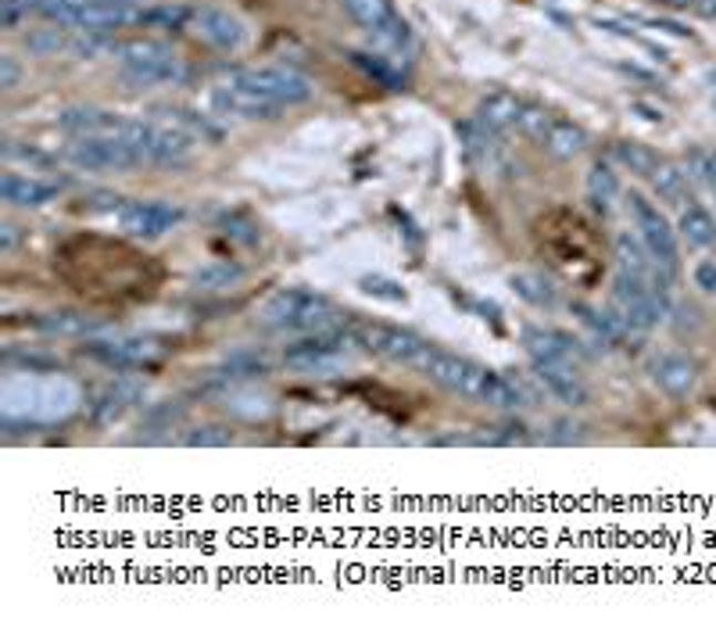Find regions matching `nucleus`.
Here are the masks:
<instances>
[{
    "label": "nucleus",
    "instance_id": "obj_20",
    "mask_svg": "<svg viewBox=\"0 0 716 627\" xmlns=\"http://www.w3.org/2000/svg\"><path fill=\"white\" fill-rule=\"evenodd\" d=\"M58 126L72 133V136H118L122 126H126V119L115 115V112H104V109H65L58 115Z\"/></svg>",
    "mask_w": 716,
    "mask_h": 627
},
{
    "label": "nucleus",
    "instance_id": "obj_1",
    "mask_svg": "<svg viewBox=\"0 0 716 627\" xmlns=\"http://www.w3.org/2000/svg\"><path fill=\"white\" fill-rule=\"evenodd\" d=\"M416 370H423L430 380H437L440 388L463 394V399H469V402L491 405V409H516V405L527 402L523 391L516 388V380L495 373L491 366L452 356V351H440L434 345L426 348V356L419 359Z\"/></svg>",
    "mask_w": 716,
    "mask_h": 627
},
{
    "label": "nucleus",
    "instance_id": "obj_12",
    "mask_svg": "<svg viewBox=\"0 0 716 627\" xmlns=\"http://www.w3.org/2000/svg\"><path fill=\"white\" fill-rule=\"evenodd\" d=\"M179 219H183V208L169 202H126L118 208L122 229H129L133 237H147V240L169 234Z\"/></svg>",
    "mask_w": 716,
    "mask_h": 627
},
{
    "label": "nucleus",
    "instance_id": "obj_38",
    "mask_svg": "<svg viewBox=\"0 0 716 627\" xmlns=\"http://www.w3.org/2000/svg\"><path fill=\"white\" fill-rule=\"evenodd\" d=\"M43 0H0V25L19 29L29 14H40Z\"/></svg>",
    "mask_w": 716,
    "mask_h": 627
},
{
    "label": "nucleus",
    "instance_id": "obj_7",
    "mask_svg": "<svg viewBox=\"0 0 716 627\" xmlns=\"http://www.w3.org/2000/svg\"><path fill=\"white\" fill-rule=\"evenodd\" d=\"M627 212H631V219H634L637 237H642L645 248L652 251V258H656V263H660L663 269L677 273V263H681L677 234H674V226L666 223V216L660 212V205H652L645 194L631 191V194H627Z\"/></svg>",
    "mask_w": 716,
    "mask_h": 627
},
{
    "label": "nucleus",
    "instance_id": "obj_25",
    "mask_svg": "<svg viewBox=\"0 0 716 627\" xmlns=\"http://www.w3.org/2000/svg\"><path fill=\"white\" fill-rule=\"evenodd\" d=\"M573 312H577V319L595 333V338L602 341V345H623L627 341V333H631V327L623 323V319L616 316V312H602V309H595V305H573Z\"/></svg>",
    "mask_w": 716,
    "mask_h": 627
},
{
    "label": "nucleus",
    "instance_id": "obj_32",
    "mask_svg": "<svg viewBox=\"0 0 716 627\" xmlns=\"http://www.w3.org/2000/svg\"><path fill=\"white\" fill-rule=\"evenodd\" d=\"M25 51L37 58H54L58 51H72V37L65 25H40L25 33Z\"/></svg>",
    "mask_w": 716,
    "mask_h": 627
},
{
    "label": "nucleus",
    "instance_id": "obj_11",
    "mask_svg": "<svg viewBox=\"0 0 716 627\" xmlns=\"http://www.w3.org/2000/svg\"><path fill=\"white\" fill-rule=\"evenodd\" d=\"M83 356L94 359L101 366H108V370H136V366H144L158 356V345L151 338H112V341H86L83 345Z\"/></svg>",
    "mask_w": 716,
    "mask_h": 627
},
{
    "label": "nucleus",
    "instance_id": "obj_39",
    "mask_svg": "<svg viewBox=\"0 0 716 627\" xmlns=\"http://www.w3.org/2000/svg\"><path fill=\"white\" fill-rule=\"evenodd\" d=\"M8 366L19 373H51L58 370V359L54 356H8Z\"/></svg>",
    "mask_w": 716,
    "mask_h": 627
},
{
    "label": "nucleus",
    "instance_id": "obj_41",
    "mask_svg": "<svg viewBox=\"0 0 716 627\" xmlns=\"http://www.w3.org/2000/svg\"><path fill=\"white\" fill-rule=\"evenodd\" d=\"M22 83V65L14 54H0V90H14Z\"/></svg>",
    "mask_w": 716,
    "mask_h": 627
},
{
    "label": "nucleus",
    "instance_id": "obj_33",
    "mask_svg": "<svg viewBox=\"0 0 716 627\" xmlns=\"http://www.w3.org/2000/svg\"><path fill=\"white\" fill-rule=\"evenodd\" d=\"M240 280H243V269L237 263H208L201 269H194V277H190L197 290H226Z\"/></svg>",
    "mask_w": 716,
    "mask_h": 627
},
{
    "label": "nucleus",
    "instance_id": "obj_2",
    "mask_svg": "<svg viewBox=\"0 0 716 627\" xmlns=\"http://www.w3.org/2000/svg\"><path fill=\"white\" fill-rule=\"evenodd\" d=\"M333 319H338L333 301L309 287H283L266 301V323L280 330L315 333V330H330Z\"/></svg>",
    "mask_w": 716,
    "mask_h": 627
},
{
    "label": "nucleus",
    "instance_id": "obj_43",
    "mask_svg": "<svg viewBox=\"0 0 716 627\" xmlns=\"http://www.w3.org/2000/svg\"><path fill=\"white\" fill-rule=\"evenodd\" d=\"M14 244H19V229H14L11 223L0 226V251H11Z\"/></svg>",
    "mask_w": 716,
    "mask_h": 627
},
{
    "label": "nucleus",
    "instance_id": "obj_18",
    "mask_svg": "<svg viewBox=\"0 0 716 627\" xmlns=\"http://www.w3.org/2000/svg\"><path fill=\"white\" fill-rule=\"evenodd\" d=\"M535 370L556 402L570 405V409L588 405V384L581 380V373H577V362H538Z\"/></svg>",
    "mask_w": 716,
    "mask_h": 627
},
{
    "label": "nucleus",
    "instance_id": "obj_16",
    "mask_svg": "<svg viewBox=\"0 0 716 627\" xmlns=\"http://www.w3.org/2000/svg\"><path fill=\"white\" fill-rule=\"evenodd\" d=\"M0 409H4V420H43V405H48V384L37 377H22V380H8L4 394H0Z\"/></svg>",
    "mask_w": 716,
    "mask_h": 627
},
{
    "label": "nucleus",
    "instance_id": "obj_37",
    "mask_svg": "<svg viewBox=\"0 0 716 627\" xmlns=\"http://www.w3.org/2000/svg\"><path fill=\"white\" fill-rule=\"evenodd\" d=\"M183 445H190V449H226V445H234V434L222 431V426H194V431L183 434Z\"/></svg>",
    "mask_w": 716,
    "mask_h": 627
},
{
    "label": "nucleus",
    "instance_id": "obj_14",
    "mask_svg": "<svg viewBox=\"0 0 716 627\" xmlns=\"http://www.w3.org/2000/svg\"><path fill=\"white\" fill-rule=\"evenodd\" d=\"M194 29L205 43H211L216 51H240L243 40H248V25H243L230 8H197L194 11Z\"/></svg>",
    "mask_w": 716,
    "mask_h": 627
},
{
    "label": "nucleus",
    "instance_id": "obj_29",
    "mask_svg": "<svg viewBox=\"0 0 716 627\" xmlns=\"http://www.w3.org/2000/svg\"><path fill=\"white\" fill-rule=\"evenodd\" d=\"M144 394V388L136 384V380H115V384H108L101 391V399H97V420L101 423H108L115 417H122L129 405H136V399Z\"/></svg>",
    "mask_w": 716,
    "mask_h": 627
},
{
    "label": "nucleus",
    "instance_id": "obj_6",
    "mask_svg": "<svg viewBox=\"0 0 716 627\" xmlns=\"http://www.w3.org/2000/svg\"><path fill=\"white\" fill-rule=\"evenodd\" d=\"M352 333L347 330H315L309 338L294 341L283 351V362L301 373H326L333 366H344L352 356Z\"/></svg>",
    "mask_w": 716,
    "mask_h": 627
},
{
    "label": "nucleus",
    "instance_id": "obj_31",
    "mask_svg": "<svg viewBox=\"0 0 716 627\" xmlns=\"http://www.w3.org/2000/svg\"><path fill=\"white\" fill-rule=\"evenodd\" d=\"M33 323L48 333H61V338H86V333L97 330V319H90L83 312H43Z\"/></svg>",
    "mask_w": 716,
    "mask_h": 627
},
{
    "label": "nucleus",
    "instance_id": "obj_24",
    "mask_svg": "<svg viewBox=\"0 0 716 627\" xmlns=\"http://www.w3.org/2000/svg\"><path fill=\"white\" fill-rule=\"evenodd\" d=\"M677 229H681V237L692 244V248H713V244H716V219H713V212L706 205H698V202H688L681 208Z\"/></svg>",
    "mask_w": 716,
    "mask_h": 627
},
{
    "label": "nucleus",
    "instance_id": "obj_30",
    "mask_svg": "<svg viewBox=\"0 0 716 627\" xmlns=\"http://www.w3.org/2000/svg\"><path fill=\"white\" fill-rule=\"evenodd\" d=\"M613 158H616V165H623V169L634 173V176H652L663 162L648 144H637V141H616Z\"/></svg>",
    "mask_w": 716,
    "mask_h": 627
},
{
    "label": "nucleus",
    "instance_id": "obj_23",
    "mask_svg": "<svg viewBox=\"0 0 716 627\" xmlns=\"http://www.w3.org/2000/svg\"><path fill=\"white\" fill-rule=\"evenodd\" d=\"M118 69H133V65H147V61H158L165 54H176L165 40L155 37H129V40H112V51H108Z\"/></svg>",
    "mask_w": 716,
    "mask_h": 627
},
{
    "label": "nucleus",
    "instance_id": "obj_13",
    "mask_svg": "<svg viewBox=\"0 0 716 627\" xmlns=\"http://www.w3.org/2000/svg\"><path fill=\"white\" fill-rule=\"evenodd\" d=\"M341 4L362 29H370L373 37L394 43V48H402L408 40V25L402 22V14L394 11L391 0H341Z\"/></svg>",
    "mask_w": 716,
    "mask_h": 627
},
{
    "label": "nucleus",
    "instance_id": "obj_21",
    "mask_svg": "<svg viewBox=\"0 0 716 627\" xmlns=\"http://www.w3.org/2000/svg\"><path fill=\"white\" fill-rule=\"evenodd\" d=\"M652 380L670 394V399H684L692 394L698 384V370L688 356H677V351H666L656 362H652Z\"/></svg>",
    "mask_w": 716,
    "mask_h": 627
},
{
    "label": "nucleus",
    "instance_id": "obj_9",
    "mask_svg": "<svg viewBox=\"0 0 716 627\" xmlns=\"http://www.w3.org/2000/svg\"><path fill=\"white\" fill-rule=\"evenodd\" d=\"M347 333H352L355 348H365L380 359H391L402 366H419L426 348H430V341H423L419 333L405 327H387V323H355Z\"/></svg>",
    "mask_w": 716,
    "mask_h": 627
},
{
    "label": "nucleus",
    "instance_id": "obj_26",
    "mask_svg": "<svg viewBox=\"0 0 716 627\" xmlns=\"http://www.w3.org/2000/svg\"><path fill=\"white\" fill-rule=\"evenodd\" d=\"M652 179V191H656V197L660 202H666V205H677V208H684L692 202L688 197V191H692V179H688V173H684V165H670V162H660V169L648 176Z\"/></svg>",
    "mask_w": 716,
    "mask_h": 627
},
{
    "label": "nucleus",
    "instance_id": "obj_34",
    "mask_svg": "<svg viewBox=\"0 0 716 627\" xmlns=\"http://www.w3.org/2000/svg\"><path fill=\"white\" fill-rule=\"evenodd\" d=\"M359 290H362V295L376 298V301H391V305H405L408 301L405 284L387 277V273H365V277H359Z\"/></svg>",
    "mask_w": 716,
    "mask_h": 627
},
{
    "label": "nucleus",
    "instance_id": "obj_4",
    "mask_svg": "<svg viewBox=\"0 0 716 627\" xmlns=\"http://www.w3.org/2000/svg\"><path fill=\"white\" fill-rule=\"evenodd\" d=\"M613 312L637 333L656 330L670 312V290L652 287L642 277L631 273H616L613 280Z\"/></svg>",
    "mask_w": 716,
    "mask_h": 627
},
{
    "label": "nucleus",
    "instance_id": "obj_27",
    "mask_svg": "<svg viewBox=\"0 0 716 627\" xmlns=\"http://www.w3.org/2000/svg\"><path fill=\"white\" fill-rule=\"evenodd\" d=\"M122 75H126L133 86H169L183 80V61L176 54H165L158 61H147V65L122 69Z\"/></svg>",
    "mask_w": 716,
    "mask_h": 627
},
{
    "label": "nucleus",
    "instance_id": "obj_44",
    "mask_svg": "<svg viewBox=\"0 0 716 627\" xmlns=\"http://www.w3.org/2000/svg\"><path fill=\"white\" fill-rule=\"evenodd\" d=\"M634 112H642L645 122H663V112L652 109V104H645V101H634Z\"/></svg>",
    "mask_w": 716,
    "mask_h": 627
},
{
    "label": "nucleus",
    "instance_id": "obj_40",
    "mask_svg": "<svg viewBox=\"0 0 716 627\" xmlns=\"http://www.w3.org/2000/svg\"><path fill=\"white\" fill-rule=\"evenodd\" d=\"M4 158L8 162H25V165H51V155H43L40 147H33V144H19V141H8L4 144Z\"/></svg>",
    "mask_w": 716,
    "mask_h": 627
},
{
    "label": "nucleus",
    "instance_id": "obj_15",
    "mask_svg": "<svg viewBox=\"0 0 716 627\" xmlns=\"http://www.w3.org/2000/svg\"><path fill=\"white\" fill-rule=\"evenodd\" d=\"M211 101H216V109H219L222 115H237V119H248V122H269V119L280 115V104H277V101L255 94V90L240 86V83H234V80L222 83V86H216V94H211Z\"/></svg>",
    "mask_w": 716,
    "mask_h": 627
},
{
    "label": "nucleus",
    "instance_id": "obj_45",
    "mask_svg": "<svg viewBox=\"0 0 716 627\" xmlns=\"http://www.w3.org/2000/svg\"><path fill=\"white\" fill-rule=\"evenodd\" d=\"M695 8L706 14V19H716V0H695Z\"/></svg>",
    "mask_w": 716,
    "mask_h": 627
},
{
    "label": "nucleus",
    "instance_id": "obj_17",
    "mask_svg": "<svg viewBox=\"0 0 716 627\" xmlns=\"http://www.w3.org/2000/svg\"><path fill=\"white\" fill-rule=\"evenodd\" d=\"M523 348L527 356L538 362H577L584 356V348L577 338L562 330H544V327H527L523 330Z\"/></svg>",
    "mask_w": 716,
    "mask_h": 627
},
{
    "label": "nucleus",
    "instance_id": "obj_19",
    "mask_svg": "<svg viewBox=\"0 0 716 627\" xmlns=\"http://www.w3.org/2000/svg\"><path fill=\"white\" fill-rule=\"evenodd\" d=\"M0 197H4L11 208H43L58 197V183L25 176V173H4L0 176Z\"/></svg>",
    "mask_w": 716,
    "mask_h": 627
},
{
    "label": "nucleus",
    "instance_id": "obj_35",
    "mask_svg": "<svg viewBox=\"0 0 716 627\" xmlns=\"http://www.w3.org/2000/svg\"><path fill=\"white\" fill-rule=\"evenodd\" d=\"M509 284H512L516 295L535 305V309H552V305H556V290L548 287L541 277H530V273H516Z\"/></svg>",
    "mask_w": 716,
    "mask_h": 627
},
{
    "label": "nucleus",
    "instance_id": "obj_5",
    "mask_svg": "<svg viewBox=\"0 0 716 627\" xmlns=\"http://www.w3.org/2000/svg\"><path fill=\"white\" fill-rule=\"evenodd\" d=\"M61 162L83 173H129L144 165L141 151H136L126 136H75V141L61 151Z\"/></svg>",
    "mask_w": 716,
    "mask_h": 627
},
{
    "label": "nucleus",
    "instance_id": "obj_22",
    "mask_svg": "<svg viewBox=\"0 0 716 627\" xmlns=\"http://www.w3.org/2000/svg\"><path fill=\"white\" fill-rule=\"evenodd\" d=\"M523 109H527V104H523L520 97L506 94V90H495V94H487V97L480 101L477 122H480L484 130L501 133V130H509V126H520Z\"/></svg>",
    "mask_w": 716,
    "mask_h": 627
},
{
    "label": "nucleus",
    "instance_id": "obj_36",
    "mask_svg": "<svg viewBox=\"0 0 716 627\" xmlns=\"http://www.w3.org/2000/svg\"><path fill=\"white\" fill-rule=\"evenodd\" d=\"M187 19H194V11H187L183 4H151L141 11V25L151 29H183Z\"/></svg>",
    "mask_w": 716,
    "mask_h": 627
},
{
    "label": "nucleus",
    "instance_id": "obj_3",
    "mask_svg": "<svg viewBox=\"0 0 716 627\" xmlns=\"http://www.w3.org/2000/svg\"><path fill=\"white\" fill-rule=\"evenodd\" d=\"M118 136H126V141L141 151L144 162H155V165H179L194 155L197 147V136L187 133L176 122H144V119H126V126H122Z\"/></svg>",
    "mask_w": 716,
    "mask_h": 627
},
{
    "label": "nucleus",
    "instance_id": "obj_42",
    "mask_svg": "<svg viewBox=\"0 0 716 627\" xmlns=\"http://www.w3.org/2000/svg\"><path fill=\"white\" fill-rule=\"evenodd\" d=\"M695 287L706 290V295H716V263H698L695 266Z\"/></svg>",
    "mask_w": 716,
    "mask_h": 627
},
{
    "label": "nucleus",
    "instance_id": "obj_28",
    "mask_svg": "<svg viewBox=\"0 0 716 627\" xmlns=\"http://www.w3.org/2000/svg\"><path fill=\"white\" fill-rule=\"evenodd\" d=\"M616 197H620V176L613 173V165L609 162H595L591 165V173H588V202L595 212H602V216H609L616 205Z\"/></svg>",
    "mask_w": 716,
    "mask_h": 627
},
{
    "label": "nucleus",
    "instance_id": "obj_8",
    "mask_svg": "<svg viewBox=\"0 0 716 627\" xmlns=\"http://www.w3.org/2000/svg\"><path fill=\"white\" fill-rule=\"evenodd\" d=\"M234 83L240 86H248L255 90V94H262L269 101H277L280 109H287V104H304L312 94H315V86L309 75H301L298 69H287V65H258V69H240L230 75Z\"/></svg>",
    "mask_w": 716,
    "mask_h": 627
},
{
    "label": "nucleus",
    "instance_id": "obj_46",
    "mask_svg": "<svg viewBox=\"0 0 716 627\" xmlns=\"http://www.w3.org/2000/svg\"><path fill=\"white\" fill-rule=\"evenodd\" d=\"M670 4H677V8H688V4H695V0H670Z\"/></svg>",
    "mask_w": 716,
    "mask_h": 627
},
{
    "label": "nucleus",
    "instance_id": "obj_10",
    "mask_svg": "<svg viewBox=\"0 0 716 627\" xmlns=\"http://www.w3.org/2000/svg\"><path fill=\"white\" fill-rule=\"evenodd\" d=\"M520 126L535 136L548 155H556V158H577L588 147V133L577 126V122L556 119V115H548L541 109H530V104L520 115Z\"/></svg>",
    "mask_w": 716,
    "mask_h": 627
},
{
    "label": "nucleus",
    "instance_id": "obj_47",
    "mask_svg": "<svg viewBox=\"0 0 716 627\" xmlns=\"http://www.w3.org/2000/svg\"><path fill=\"white\" fill-rule=\"evenodd\" d=\"M713 191H716V151H713Z\"/></svg>",
    "mask_w": 716,
    "mask_h": 627
}]
</instances>
